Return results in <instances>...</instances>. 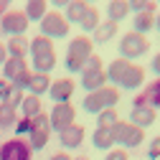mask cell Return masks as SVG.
<instances>
[{
  "mask_svg": "<svg viewBox=\"0 0 160 160\" xmlns=\"http://www.w3.org/2000/svg\"><path fill=\"white\" fill-rule=\"evenodd\" d=\"M87 3H84V0H71V3L66 5V23L71 26V23H82V18H84V13H87Z\"/></svg>",
  "mask_w": 160,
  "mask_h": 160,
  "instance_id": "7402d4cb",
  "label": "cell"
},
{
  "mask_svg": "<svg viewBox=\"0 0 160 160\" xmlns=\"http://www.w3.org/2000/svg\"><path fill=\"white\" fill-rule=\"evenodd\" d=\"M31 76H33V71H31V69H28V71H23V74H21V76H18L15 82H13V87H15V89H21V92H23V89H28V84H31Z\"/></svg>",
  "mask_w": 160,
  "mask_h": 160,
  "instance_id": "d6a6232c",
  "label": "cell"
},
{
  "mask_svg": "<svg viewBox=\"0 0 160 160\" xmlns=\"http://www.w3.org/2000/svg\"><path fill=\"white\" fill-rule=\"evenodd\" d=\"M74 89H76V84H74V79H56V82H51V89H48V97L53 99L56 104H66L69 99H71V94H74Z\"/></svg>",
  "mask_w": 160,
  "mask_h": 160,
  "instance_id": "8fae6325",
  "label": "cell"
},
{
  "mask_svg": "<svg viewBox=\"0 0 160 160\" xmlns=\"http://www.w3.org/2000/svg\"><path fill=\"white\" fill-rule=\"evenodd\" d=\"M74 119H76V109H74L71 102H66V104H53V109H51V114H48V125H51V130H56V132H64L66 127L74 125Z\"/></svg>",
  "mask_w": 160,
  "mask_h": 160,
  "instance_id": "ba28073f",
  "label": "cell"
},
{
  "mask_svg": "<svg viewBox=\"0 0 160 160\" xmlns=\"http://www.w3.org/2000/svg\"><path fill=\"white\" fill-rule=\"evenodd\" d=\"M46 0H26V8H23V13H26V18H28V23L31 21H41V18L46 15Z\"/></svg>",
  "mask_w": 160,
  "mask_h": 160,
  "instance_id": "484cf974",
  "label": "cell"
},
{
  "mask_svg": "<svg viewBox=\"0 0 160 160\" xmlns=\"http://www.w3.org/2000/svg\"><path fill=\"white\" fill-rule=\"evenodd\" d=\"M112 140H114V145H119L122 150H135L142 145V140H145V132L135 127L132 122H125V119H119V122L112 127Z\"/></svg>",
  "mask_w": 160,
  "mask_h": 160,
  "instance_id": "3957f363",
  "label": "cell"
},
{
  "mask_svg": "<svg viewBox=\"0 0 160 160\" xmlns=\"http://www.w3.org/2000/svg\"><path fill=\"white\" fill-rule=\"evenodd\" d=\"M10 3H13V0H0V18H3V15L8 13V8H10Z\"/></svg>",
  "mask_w": 160,
  "mask_h": 160,
  "instance_id": "f35d334b",
  "label": "cell"
},
{
  "mask_svg": "<svg viewBox=\"0 0 160 160\" xmlns=\"http://www.w3.org/2000/svg\"><path fill=\"white\" fill-rule=\"evenodd\" d=\"M117 122H119V114L114 112V107H112V109H102V112L97 114V127H107V130H112Z\"/></svg>",
  "mask_w": 160,
  "mask_h": 160,
  "instance_id": "f1b7e54d",
  "label": "cell"
},
{
  "mask_svg": "<svg viewBox=\"0 0 160 160\" xmlns=\"http://www.w3.org/2000/svg\"><path fill=\"white\" fill-rule=\"evenodd\" d=\"M140 94H142V99H145L148 107L160 109V76L155 79V82H150V84L145 87V92H140Z\"/></svg>",
  "mask_w": 160,
  "mask_h": 160,
  "instance_id": "cb8c5ba5",
  "label": "cell"
},
{
  "mask_svg": "<svg viewBox=\"0 0 160 160\" xmlns=\"http://www.w3.org/2000/svg\"><path fill=\"white\" fill-rule=\"evenodd\" d=\"M155 31H160V10L155 13Z\"/></svg>",
  "mask_w": 160,
  "mask_h": 160,
  "instance_id": "7bdbcfd3",
  "label": "cell"
},
{
  "mask_svg": "<svg viewBox=\"0 0 160 160\" xmlns=\"http://www.w3.org/2000/svg\"><path fill=\"white\" fill-rule=\"evenodd\" d=\"M5 58H8V51H5V46H3V43H0V66L5 64Z\"/></svg>",
  "mask_w": 160,
  "mask_h": 160,
  "instance_id": "b9f144b4",
  "label": "cell"
},
{
  "mask_svg": "<svg viewBox=\"0 0 160 160\" xmlns=\"http://www.w3.org/2000/svg\"><path fill=\"white\" fill-rule=\"evenodd\" d=\"M31 130H51V125H48V117H46V112L36 114V117L31 119Z\"/></svg>",
  "mask_w": 160,
  "mask_h": 160,
  "instance_id": "4dcf8cb0",
  "label": "cell"
},
{
  "mask_svg": "<svg viewBox=\"0 0 160 160\" xmlns=\"http://www.w3.org/2000/svg\"><path fill=\"white\" fill-rule=\"evenodd\" d=\"M48 3H51V5H56V8H66L71 0H48Z\"/></svg>",
  "mask_w": 160,
  "mask_h": 160,
  "instance_id": "60d3db41",
  "label": "cell"
},
{
  "mask_svg": "<svg viewBox=\"0 0 160 160\" xmlns=\"http://www.w3.org/2000/svg\"><path fill=\"white\" fill-rule=\"evenodd\" d=\"M148 158H150V160H160V135L150 140V145H148Z\"/></svg>",
  "mask_w": 160,
  "mask_h": 160,
  "instance_id": "1f68e13d",
  "label": "cell"
},
{
  "mask_svg": "<svg viewBox=\"0 0 160 160\" xmlns=\"http://www.w3.org/2000/svg\"><path fill=\"white\" fill-rule=\"evenodd\" d=\"M84 3H87V5H92V3H94V0H84Z\"/></svg>",
  "mask_w": 160,
  "mask_h": 160,
  "instance_id": "f6af8a7d",
  "label": "cell"
},
{
  "mask_svg": "<svg viewBox=\"0 0 160 160\" xmlns=\"http://www.w3.org/2000/svg\"><path fill=\"white\" fill-rule=\"evenodd\" d=\"M82 87L87 89V94L99 92L102 87H107V74L102 71H82Z\"/></svg>",
  "mask_w": 160,
  "mask_h": 160,
  "instance_id": "2e32d148",
  "label": "cell"
},
{
  "mask_svg": "<svg viewBox=\"0 0 160 160\" xmlns=\"http://www.w3.org/2000/svg\"><path fill=\"white\" fill-rule=\"evenodd\" d=\"M92 53H94V41H92V38L87 33L84 36H74L69 41V46H66V58H64L66 71H71V74L79 71V74H82Z\"/></svg>",
  "mask_w": 160,
  "mask_h": 160,
  "instance_id": "6da1fadb",
  "label": "cell"
},
{
  "mask_svg": "<svg viewBox=\"0 0 160 160\" xmlns=\"http://www.w3.org/2000/svg\"><path fill=\"white\" fill-rule=\"evenodd\" d=\"M71 160H89L87 155H79V158H71Z\"/></svg>",
  "mask_w": 160,
  "mask_h": 160,
  "instance_id": "ee69618b",
  "label": "cell"
},
{
  "mask_svg": "<svg viewBox=\"0 0 160 160\" xmlns=\"http://www.w3.org/2000/svg\"><path fill=\"white\" fill-rule=\"evenodd\" d=\"M127 13H130L127 0H109V3H107V21H112L117 26H119V21L127 18Z\"/></svg>",
  "mask_w": 160,
  "mask_h": 160,
  "instance_id": "d6986e66",
  "label": "cell"
},
{
  "mask_svg": "<svg viewBox=\"0 0 160 160\" xmlns=\"http://www.w3.org/2000/svg\"><path fill=\"white\" fill-rule=\"evenodd\" d=\"M92 145H94L97 150H104V152H109V150L114 148L112 130H107V127H97V130L92 132Z\"/></svg>",
  "mask_w": 160,
  "mask_h": 160,
  "instance_id": "ffe728a7",
  "label": "cell"
},
{
  "mask_svg": "<svg viewBox=\"0 0 160 160\" xmlns=\"http://www.w3.org/2000/svg\"><path fill=\"white\" fill-rule=\"evenodd\" d=\"M152 3V0H127V5H130V10H135V13H140V10H145L148 5Z\"/></svg>",
  "mask_w": 160,
  "mask_h": 160,
  "instance_id": "8d00e7d4",
  "label": "cell"
},
{
  "mask_svg": "<svg viewBox=\"0 0 160 160\" xmlns=\"http://www.w3.org/2000/svg\"><path fill=\"white\" fill-rule=\"evenodd\" d=\"M142 84H145V69L137 66V64H132L130 71L125 74V79L117 87L119 89H127V92H137V89H142Z\"/></svg>",
  "mask_w": 160,
  "mask_h": 160,
  "instance_id": "5bb4252c",
  "label": "cell"
},
{
  "mask_svg": "<svg viewBox=\"0 0 160 160\" xmlns=\"http://www.w3.org/2000/svg\"><path fill=\"white\" fill-rule=\"evenodd\" d=\"M38 31H41V36L46 38H66L69 33V23H66V18L64 13H58V10H48L41 21H38Z\"/></svg>",
  "mask_w": 160,
  "mask_h": 160,
  "instance_id": "8992f818",
  "label": "cell"
},
{
  "mask_svg": "<svg viewBox=\"0 0 160 160\" xmlns=\"http://www.w3.org/2000/svg\"><path fill=\"white\" fill-rule=\"evenodd\" d=\"M0 31L8 36H26L28 31V18L23 10H8L0 18Z\"/></svg>",
  "mask_w": 160,
  "mask_h": 160,
  "instance_id": "9c48e42d",
  "label": "cell"
},
{
  "mask_svg": "<svg viewBox=\"0 0 160 160\" xmlns=\"http://www.w3.org/2000/svg\"><path fill=\"white\" fill-rule=\"evenodd\" d=\"M158 3H160V0H158Z\"/></svg>",
  "mask_w": 160,
  "mask_h": 160,
  "instance_id": "bcb514c9",
  "label": "cell"
},
{
  "mask_svg": "<svg viewBox=\"0 0 160 160\" xmlns=\"http://www.w3.org/2000/svg\"><path fill=\"white\" fill-rule=\"evenodd\" d=\"M23 71H28V66H26V58H5V64H3V76H5V82H15L18 76H21Z\"/></svg>",
  "mask_w": 160,
  "mask_h": 160,
  "instance_id": "e0dca14e",
  "label": "cell"
},
{
  "mask_svg": "<svg viewBox=\"0 0 160 160\" xmlns=\"http://www.w3.org/2000/svg\"><path fill=\"white\" fill-rule=\"evenodd\" d=\"M150 69H152V71H155V74L160 76V51H158V53L152 56V61H150Z\"/></svg>",
  "mask_w": 160,
  "mask_h": 160,
  "instance_id": "74e56055",
  "label": "cell"
},
{
  "mask_svg": "<svg viewBox=\"0 0 160 160\" xmlns=\"http://www.w3.org/2000/svg\"><path fill=\"white\" fill-rule=\"evenodd\" d=\"M51 160H71V155H69V152H53Z\"/></svg>",
  "mask_w": 160,
  "mask_h": 160,
  "instance_id": "ab89813d",
  "label": "cell"
},
{
  "mask_svg": "<svg viewBox=\"0 0 160 160\" xmlns=\"http://www.w3.org/2000/svg\"><path fill=\"white\" fill-rule=\"evenodd\" d=\"M0 160H33V150L23 137H13L0 145Z\"/></svg>",
  "mask_w": 160,
  "mask_h": 160,
  "instance_id": "52a82bcc",
  "label": "cell"
},
{
  "mask_svg": "<svg viewBox=\"0 0 160 160\" xmlns=\"http://www.w3.org/2000/svg\"><path fill=\"white\" fill-rule=\"evenodd\" d=\"M155 13H158V3H155V0H152V3H150L145 10L135 13V18H132V28H135V33H140V36L150 33V31L155 28Z\"/></svg>",
  "mask_w": 160,
  "mask_h": 160,
  "instance_id": "30bf717a",
  "label": "cell"
},
{
  "mask_svg": "<svg viewBox=\"0 0 160 160\" xmlns=\"http://www.w3.org/2000/svg\"><path fill=\"white\" fill-rule=\"evenodd\" d=\"M84 71H102V58H99L97 53H92L89 61H87V66H84Z\"/></svg>",
  "mask_w": 160,
  "mask_h": 160,
  "instance_id": "d590c367",
  "label": "cell"
},
{
  "mask_svg": "<svg viewBox=\"0 0 160 160\" xmlns=\"http://www.w3.org/2000/svg\"><path fill=\"white\" fill-rule=\"evenodd\" d=\"M155 119H158V109L142 104V107H132V109H130V119H127V122H132V125L140 127V130H145V127L155 125Z\"/></svg>",
  "mask_w": 160,
  "mask_h": 160,
  "instance_id": "7c38bea8",
  "label": "cell"
},
{
  "mask_svg": "<svg viewBox=\"0 0 160 160\" xmlns=\"http://www.w3.org/2000/svg\"><path fill=\"white\" fill-rule=\"evenodd\" d=\"M114 36H117V23L104 21V23H99L97 31L92 33V41H94V43H107V41H112Z\"/></svg>",
  "mask_w": 160,
  "mask_h": 160,
  "instance_id": "44dd1931",
  "label": "cell"
},
{
  "mask_svg": "<svg viewBox=\"0 0 160 160\" xmlns=\"http://www.w3.org/2000/svg\"><path fill=\"white\" fill-rule=\"evenodd\" d=\"M130 66H132V61H127V58H114V61H109V66L104 69V74H107V82H112L114 87L125 79V74L130 71Z\"/></svg>",
  "mask_w": 160,
  "mask_h": 160,
  "instance_id": "9a60e30c",
  "label": "cell"
},
{
  "mask_svg": "<svg viewBox=\"0 0 160 160\" xmlns=\"http://www.w3.org/2000/svg\"><path fill=\"white\" fill-rule=\"evenodd\" d=\"M15 132H18V137L31 135V119L28 117H21V119H18V125H15Z\"/></svg>",
  "mask_w": 160,
  "mask_h": 160,
  "instance_id": "836d02e7",
  "label": "cell"
},
{
  "mask_svg": "<svg viewBox=\"0 0 160 160\" xmlns=\"http://www.w3.org/2000/svg\"><path fill=\"white\" fill-rule=\"evenodd\" d=\"M104 160H130V155H127V150H122V148H112Z\"/></svg>",
  "mask_w": 160,
  "mask_h": 160,
  "instance_id": "e575fe53",
  "label": "cell"
},
{
  "mask_svg": "<svg viewBox=\"0 0 160 160\" xmlns=\"http://www.w3.org/2000/svg\"><path fill=\"white\" fill-rule=\"evenodd\" d=\"M119 58H127V61H135V58L140 56H145L150 51V41H148V36H140L135 31L125 33L122 38H119Z\"/></svg>",
  "mask_w": 160,
  "mask_h": 160,
  "instance_id": "5b68a950",
  "label": "cell"
},
{
  "mask_svg": "<svg viewBox=\"0 0 160 160\" xmlns=\"http://www.w3.org/2000/svg\"><path fill=\"white\" fill-rule=\"evenodd\" d=\"M21 114L23 117H28V119H33L36 114H41L43 109H41V97H33V94H28V97H23V102H21Z\"/></svg>",
  "mask_w": 160,
  "mask_h": 160,
  "instance_id": "d4e9b609",
  "label": "cell"
},
{
  "mask_svg": "<svg viewBox=\"0 0 160 160\" xmlns=\"http://www.w3.org/2000/svg\"><path fill=\"white\" fill-rule=\"evenodd\" d=\"M15 122V109L8 104H0V127H10Z\"/></svg>",
  "mask_w": 160,
  "mask_h": 160,
  "instance_id": "f546056e",
  "label": "cell"
},
{
  "mask_svg": "<svg viewBox=\"0 0 160 160\" xmlns=\"http://www.w3.org/2000/svg\"><path fill=\"white\" fill-rule=\"evenodd\" d=\"M28 46H31V41L26 36H10V41L5 43V51H8L10 58H26Z\"/></svg>",
  "mask_w": 160,
  "mask_h": 160,
  "instance_id": "ac0fdd59",
  "label": "cell"
},
{
  "mask_svg": "<svg viewBox=\"0 0 160 160\" xmlns=\"http://www.w3.org/2000/svg\"><path fill=\"white\" fill-rule=\"evenodd\" d=\"M48 89H51V79H48V74H36V71H33L31 84H28V92H31L33 97H41V94H46Z\"/></svg>",
  "mask_w": 160,
  "mask_h": 160,
  "instance_id": "603a6c76",
  "label": "cell"
},
{
  "mask_svg": "<svg viewBox=\"0 0 160 160\" xmlns=\"http://www.w3.org/2000/svg\"><path fill=\"white\" fill-rule=\"evenodd\" d=\"M28 53L33 58V69L36 74H48L53 71L56 66V48H53V41L46 36L38 33L36 38H31V46H28Z\"/></svg>",
  "mask_w": 160,
  "mask_h": 160,
  "instance_id": "7a4b0ae2",
  "label": "cell"
},
{
  "mask_svg": "<svg viewBox=\"0 0 160 160\" xmlns=\"http://www.w3.org/2000/svg\"><path fill=\"white\" fill-rule=\"evenodd\" d=\"M117 102H119V92H117V87H102L99 92L87 94L84 102H82V107H84L89 114H99L102 109H112Z\"/></svg>",
  "mask_w": 160,
  "mask_h": 160,
  "instance_id": "277c9868",
  "label": "cell"
},
{
  "mask_svg": "<svg viewBox=\"0 0 160 160\" xmlns=\"http://www.w3.org/2000/svg\"><path fill=\"white\" fill-rule=\"evenodd\" d=\"M84 132H87V130H84L82 125H76V122H74V125L66 127L64 132H58V142H61L66 150H76L79 145L84 142Z\"/></svg>",
  "mask_w": 160,
  "mask_h": 160,
  "instance_id": "4fadbf2b",
  "label": "cell"
},
{
  "mask_svg": "<svg viewBox=\"0 0 160 160\" xmlns=\"http://www.w3.org/2000/svg\"><path fill=\"white\" fill-rule=\"evenodd\" d=\"M48 140H51V130H31L28 145H31V150H43L48 145Z\"/></svg>",
  "mask_w": 160,
  "mask_h": 160,
  "instance_id": "83f0119b",
  "label": "cell"
},
{
  "mask_svg": "<svg viewBox=\"0 0 160 160\" xmlns=\"http://www.w3.org/2000/svg\"><path fill=\"white\" fill-rule=\"evenodd\" d=\"M99 23H102V21H99V8L89 5V8H87V13H84V18H82V23H79V26H82V31H87V33H94Z\"/></svg>",
  "mask_w": 160,
  "mask_h": 160,
  "instance_id": "4316f807",
  "label": "cell"
}]
</instances>
